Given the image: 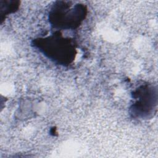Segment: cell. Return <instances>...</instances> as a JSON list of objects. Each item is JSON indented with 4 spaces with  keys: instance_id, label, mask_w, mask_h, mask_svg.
I'll use <instances>...</instances> for the list:
<instances>
[{
    "instance_id": "6da1fadb",
    "label": "cell",
    "mask_w": 158,
    "mask_h": 158,
    "mask_svg": "<svg viewBox=\"0 0 158 158\" xmlns=\"http://www.w3.org/2000/svg\"><path fill=\"white\" fill-rule=\"evenodd\" d=\"M31 45L48 59L63 67L72 64L77 54V44L74 39L64 36L58 30L48 36L33 39Z\"/></svg>"
},
{
    "instance_id": "7a4b0ae2",
    "label": "cell",
    "mask_w": 158,
    "mask_h": 158,
    "mask_svg": "<svg viewBox=\"0 0 158 158\" xmlns=\"http://www.w3.org/2000/svg\"><path fill=\"white\" fill-rule=\"evenodd\" d=\"M87 14V7L82 3L57 1L49 9L48 21L56 30H75L85 20Z\"/></svg>"
},
{
    "instance_id": "3957f363",
    "label": "cell",
    "mask_w": 158,
    "mask_h": 158,
    "mask_svg": "<svg viewBox=\"0 0 158 158\" xmlns=\"http://www.w3.org/2000/svg\"><path fill=\"white\" fill-rule=\"evenodd\" d=\"M129 114L134 119H149L156 114L158 92L157 86L150 83L141 84L131 93Z\"/></svg>"
},
{
    "instance_id": "277c9868",
    "label": "cell",
    "mask_w": 158,
    "mask_h": 158,
    "mask_svg": "<svg viewBox=\"0 0 158 158\" xmlns=\"http://www.w3.org/2000/svg\"><path fill=\"white\" fill-rule=\"evenodd\" d=\"M20 2L14 0H1L0 1V20L1 23L6 17L10 14L18 10Z\"/></svg>"
}]
</instances>
